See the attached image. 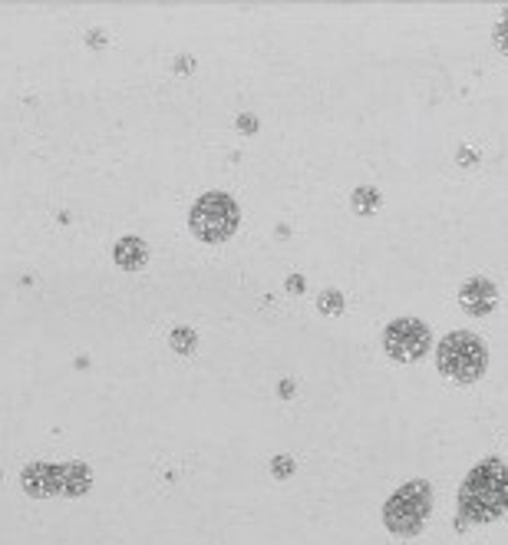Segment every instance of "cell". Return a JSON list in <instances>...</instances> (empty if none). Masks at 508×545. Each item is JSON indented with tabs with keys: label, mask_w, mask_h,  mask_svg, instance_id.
<instances>
[{
	"label": "cell",
	"mask_w": 508,
	"mask_h": 545,
	"mask_svg": "<svg viewBox=\"0 0 508 545\" xmlns=\"http://www.w3.org/2000/svg\"><path fill=\"white\" fill-rule=\"evenodd\" d=\"M271 473H274L278 480L291 476V473H294V459L291 456H274V459H271Z\"/></svg>",
	"instance_id": "4fadbf2b"
},
{
	"label": "cell",
	"mask_w": 508,
	"mask_h": 545,
	"mask_svg": "<svg viewBox=\"0 0 508 545\" xmlns=\"http://www.w3.org/2000/svg\"><path fill=\"white\" fill-rule=\"evenodd\" d=\"M169 344H172L175 354H192L195 344H198V338H195L192 327H175L172 338H169Z\"/></svg>",
	"instance_id": "8fae6325"
},
{
	"label": "cell",
	"mask_w": 508,
	"mask_h": 545,
	"mask_svg": "<svg viewBox=\"0 0 508 545\" xmlns=\"http://www.w3.org/2000/svg\"><path fill=\"white\" fill-rule=\"evenodd\" d=\"M459 301L472 317H486L495 311L498 304V288L488 278H469V281L459 288Z\"/></svg>",
	"instance_id": "8992f818"
},
{
	"label": "cell",
	"mask_w": 508,
	"mask_h": 545,
	"mask_svg": "<svg viewBox=\"0 0 508 545\" xmlns=\"http://www.w3.org/2000/svg\"><path fill=\"white\" fill-rule=\"evenodd\" d=\"M353 208H357V212H363V215L377 212V208H379V192L373 186L357 188V192H353Z\"/></svg>",
	"instance_id": "30bf717a"
},
{
	"label": "cell",
	"mask_w": 508,
	"mask_h": 545,
	"mask_svg": "<svg viewBox=\"0 0 508 545\" xmlns=\"http://www.w3.org/2000/svg\"><path fill=\"white\" fill-rule=\"evenodd\" d=\"M495 44H498L502 53H508V13H505V20L495 27Z\"/></svg>",
	"instance_id": "5bb4252c"
},
{
	"label": "cell",
	"mask_w": 508,
	"mask_h": 545,
	"mask_svg": "<svg viewBox=\"0 0 508 545\" xmlns=\"http://www.w3.org/2000/svg\"><path fill=\"white\" fill-rule=\"evenodd\" d=\"M145 258H149V248H145L142 238H122L119 245H116V262H119L122 268H142Z\"/></svg>",
	"instance_id": "ba28073f"
},
{
	"label": "cell",
	"mask_w": 508,
	"mask_h": 545,
	"mask_svg": "<svg viewBox=\"0 0 508 545\" xmlns=\"http://www.w3.org/2000/svg\"><path fill=\"white\" fill-rule=\"evenodd\" d=\"M281 393H284V397H291V393H294V383H291V380H284V383H281Z\"/></svg>",
	"instance_id": "ac0fdd59"
},
{
	"label": "cell",
	"mask_w": 508,
	"mask_h": 545,
	"mask_svg": "<svg viewBox=\"0 0 508 545\" xmlns=\"http://www.w3.org/2000/svg\"><path fill=\"white\" fill-rule=\"evenodd\" d=\"M287 291H291V295H301V291H304V278H301V274H291V278H287Z\"/></svg>",
	"instance_id": "e0dca14e"
},
{
	"label": "cell",
	"mask_w": 508,
	"mask_h": 545,
	"mask_svg": "<svg viewBox=\"0 0 508 545\" xmlns=\"http://www.w3.org/2000/svg\"><path fill=\"white\" fill-rule=\"evenodd\" d=\"M23 489L30 492V496H50V492L63 489V469L33 463V466H27V473H23Z\"/></svg>",
	"instance_id": "52a82bcc"
},
{
	"label": "cell",
	"mask_w": 508,
	"mask_h": 545,
	"mask_svg": "<svg viewBox=\"0 0 508 545\" xmlns=\"http://www.w3.org/2000/svg\"><path fill=\"white\" fill-rule=\"evenodd\" d=\"M476 162H478V155L462 146V149H459V165H476Z\"/></svg>",
	"instance_id": "2e32d148"
},
{
	"label": "cell",
	"mask_w": 508,
	"mask_h": 545,
	"mask_svg": "<svg viewBox=\"0 0 508 545\" xmlns=\"http://www.w3.org/2000/svg\"><path fill=\"white\" fill-rule=\"evenodd\" d=\"M238 129L245 132V136H248V132H254V129H258V120H254V116H248V113H245V116H238Z\"/></svg>",
	"instance_id": "9a60e30c"
},
{
	"label": "cell",
	"mask_w": 508,
	"mask_h": 545,
	"mask_svg": "<svg viewBox=\"0 0 508 545\" xmlns=\"http://www.w3.org/2000/svg\"><path fill=\"white\" fill-rule=\"evenodd\" d=\"M439 371L459 383H476L488 367V350L486 344L469 334V331H452L445 334L439 344Z\"/></svg>",
	"instance_id": "7a4b0ae2"
},
{
	"label": "cell",
	"mask_w": 508,
	"mask_h": 545,
	"mask_svg": "<svg viewBox=\"0 0 508 545\" xmlns=\"http://www.w3.org/2000/svg\"><path fill=\"white\" fill-rule=\"evenodd\" d=\"M317 307H320L324 314H340V311H344V295H340V291H330V288H327L324 295L317 297Z\"/></svg>",
	"instance_id": "7c38bea8"
},
{
	"label": "cell",
	"mask_w": 508,
	"mask_h": 545,
	"mask_svg": "<svg viewBox=\"0 0 508 545\" xmlns=\"http://www.w3.org/2000/svg\"><path fill=\"white\" fill-rule=\"evenodd\" d=\"M508 509V466L502 459H482L459 489V515L469 522H492Z\"/></svg>",
	"instance_id": "6da1fadb"
},
{
	"label": "cell",
	"mask_w": 508,
	"mask_h": 545,
	"mask_svg": "<svg viewBox=\"0 0 508 545\" xmlns=\"http://www.w3.org/2000/svg\"><path fill=\"white\" fill-rule=\"evenodd\" d=\"M429 506H433V489H429V482L422 480H412L406 486L393 492L383 506V522L393 535H403V539H410L422 529L426 522V515H429Z\"/></svg>",
	"instance_id": "3957f363"
},
{
	"label": "cell",
	"mask_w": 508,
	"mask_h": 545,
	"mask_svg": "<svg viewBox=\"0 0 508 545\" xmlns=\"http://www.w3.org/2000/svg\"><path fill=\"white\" fill-rule=\"evenodd\" d=\"M89 486V469L83 463H73V466L63 469V492L66 496H79V492H86Z\"/></svg>",
	"instance_id": "9c48e42d"
},
{
	"label": "cell",
	"mask_w": 508,
	"mask_h": 545,
	"mask_svg": "<svg viewBox=\"0 0 508 545\" xmlns=\"http://www.w3.org/2000/svg\"><path fill=\"white\" fill-rule=\"evenodd\" d=\"M383 347L393 360L400 364H412L429 350V327L416 321V317H396L393 324L383 331Z\"/></svg>",
	"instance_id": "5b68a950"
},
{
	"label": "cell",
	"mask_w": 508,
	"mask_h": 545,
	"mask_svg": "<svg viewBox=\"0 0 508 545\" xmlns=\"http://www.w3.org/2000/svg\"><path fill=\"white\" fill-rule=\"evenodd\" d=\"M238 229V202L225 192H208L192 205V231L205 241H225Z\"/></svg>",
	"instance_id": "277c9868"
}]
</instances>
